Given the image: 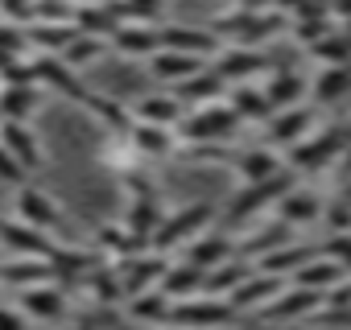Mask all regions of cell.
Instances as JSON below:
<instances>
[{
	"instance_id": "6da1fadb",
	"label": "cell",
	"mask_w": 351,
	"mask_h": 330,
	"mask_svg": "<svg viewBox=\"0 0 351 330\" xmlns=\"http://www.w3.org/2000/svg\"><path fill=\"white\" fill-rule=\"evenodd\" d=\"M211 219H215V207H207V203H191L182 211H173V215H161L157 231L149 236V252L169 256L173 248H186L195 236H203L211 227Z\"/></svg>"
},
{
	"instance_id": "7a4b0ae2",
	"label": "cell",
	"mask_w": 351,
	"mask_h": 330,
	"mask_svg": "<svg viewBox=\"0 0 351 330\" xmlns=\"http://www.w3.org/2000/svg\"><path fill=\"white\" fill-rule=\"evenodd\" d=\"M13 215H17L21 223H29L34 231H42V236H50V240H58V244H62V236H66V215H62L58 199H50V194H46L42 186H34V182L17 186Z\"/></svg>"
},
{
	"instance_id": "3957f363",
	"label": "cell",
	"mask_w": 351,
	"mask_h": 330,
	"mask_svg": "<svg viewBox=\"0 0 351 330\" xmlns=\"http://www.w3.org/2000/svg\"><path fill=\"white\" fill-rule=\"evenodd\" d=\"M236 124L240 120H236V112L228 103H203V107H195V112H186L178 120L173 136L186 140V144H223Z\"/></svg>"
},
{
	"instance_id": "277c9868",
	"label": "cell",
	"mask_w": 351,
	"mask_h": 330,
	"mask_svg": "<svg viewBox=\"0 0 351 330\" xmlns=\"http://www.w3.org/2000/svg\"><path fill=\"white\" fill-rule=\"evenodd\" d=\"M165 326L173 330H215V326H232V305L223 297H182V301H169V318Z\"/></svg>"
},
{
	"instance_id": "5b68a950",
	"label": "cell",
	"mask_w": 351,
	"mask_h": 330,
	"mask_svg": "<svg viewBox=\"0 0 351 330\" xmlns=\"http://www.w3.org/2000/svg\"><path fill=\"white\" fill-rule=\"evenodd\" d=\"M112 268H116L120 289H124V301H128V297H141V293L157 289L161 277H165V268H169V260L161 252H149L145 248V252H132L124 260H112Z\"/></svg>"
},
{
	"instance_id": "8992f818",
	"label": "cell",
	"mask_w": 351,
	"mask_h": 330,
	"mask_svg": "<svg viewBox=\"0 0 351 330\" xmlns=\"http://www.w3.org/2000/svg\"><path fill=\"white\" fill-rule=\"evenodd\" d=\"M293 190V170L285 165L281 174H273L269 182H256V186H244L232 203H228V211H223V223H244V219H252L256 211H265L269 203H277L281 194H289Z\"/></svg>"
},
{
	"instance_id": "52a82bcc",
	"label": "cell",
	"mask_w": 351,
	"mask_h": 330,
	"mask_svg": "<svg viewBox=\"0 0 351 330\" xmlns=\"http://www.w3.org/2000/svg\"><path fill=\"white\" fill-rule=\"evenodd\" d=\"M17 309L25 314V322H46V326H58L71 309V293L58 289L54 281L46 285H34V289H21L17 293Z\"/></svg>"
},
{
	"instance_id": "ba28073f",
	"label": "cell",
	"mask_w": 351,
	"mask_h": 330,
	"mask_svg": "<svg viewBox=\"0 0 351 330\" xmlns=\"http://www.w3.org/2000/svg\"><path fill=\"white\" fill-rule=\"evenodd\" d=\"M58 240L34 231L29 223H21L17 215H0V256H34V260H50V248Z\"/></svg>"
},
{
	"instance_id": "9c48e42d",
	"label": "cell",
	"mask_w": 351,
	"mask_h": 330,
	"mask_svg": "<svg viewBox=\"0 0 351 330\" xmlns=\"http://www.w3.org/2000/svg\"><path fill=\"white\" fill-rule=\"evenodd\" d=\"M157 50H178V54H195V58H211L219 54V38L207 29H191V25H157Z\"/></svg>"
},
{
	"instance_id": "30bf717a",
	"label": "cell",
	"mask_w": 351,
	"mask_h": 330,
	"mask_svg": "<svg viewBox=\"0 0 351 330\" xmlns=\"http://www.w3.org/2000/svg\"><path fill=\"white\" fill-rule=\"evenodd\" d=\"M211 71H215L223 83L240 87V83H248L252 75L265 71V54L252 50V46H232V50H219V54H215V66H211Z\"/></svg>"
},
{
	"instance_id": "8fae6325",
	"label": "cell",
	"mask_w": 351,
	"mask_h": 330,
	"mask_svg": "<svg viewBox=\"0 0 351 330\" xmlns=\"http://www.w3.org/2000/svg\"><path fill=\"white\" fill-rule=\"evenodd\" d=\"M285 289V281L281 277H269V272H248L232 293H228V305H232V314L236 309H265L277 293Z\"/></svg>"
},
{
	"instance_id": "7c38bea8",
	"label": "cell",
	"mask_w": 351,
	"mask_h": 330,
	"mask_svg": "<svg viewBox=\"0 0 351 330\" xmlns=\"http://www.w3.org/2000/svg\"><path fill=\"white\" fill-rule=\"evenodd\" d=\"M0 144H5L13 157H17V165L25 174H34V170H42V144H38V136H34V128L29 124H17V120H0Z\"/></svg>"
},
{
	"instance_id": "4fadbf2b",
	"label": "cell",
	"mask_w": 351,
	"mask_h": 330,
	"mask_svg": "<svg viewBox=\"0 0 351 330\" xmlns=\"http://www.w3.org/2000/svg\"><path fill=\"white\" fill-rule=\"evenodd\" d=\"M54 281L50 272V260H34V256H0V285L5 289H34V285H46Z\"/></svg>"
},
{
	"instance_id": "5bb4252c",
	"label": "cell",
	"mask_w": 351,
	"mask_h": 330,
	"mask_svg": "<svg viewBox=\"0 0 351 330\" xmlns=\"http://www.w3.org/2000/svg\"><path fill=\"white\" fill-rule=\"evenodd\" d=\"M145 62H149V75H153L157 83H165V87H178V83H186L191 75H199V71L207 66L203 58L178 54V50H157V54H149Z\"/></svg>"
},
{
	"instance_id": "9a60e30c",
	"label": "cell",
	"mask_w": 351,
	"mask_h": 330,
	"mask_svg": "<svg viewBox=\"0 0 351 330\" xmlns=\"http://www.w3.org/2000/svg\"><path fill=\"white\" fill-rule=\"evenodd\" d=\"M314 309H322V293L289 285L285 293H277V297H273L265 309H256V314L269 318V322H289V318H306V314H314Z\"/></svg>"
},
{
	"instance_id": "2e32d148",
	"label": "cell",
	"mask_w": 351,
	"mask_h": 330,
	"mask_svg": "<svg viewBox=\"0 0 351 330\" xmlns=\"http://www.w3.org/2000/svg\"><path fill=\"white\" fill-rule=\"evenodd\" d=\"M128 112H132V124H153V128H169V132L186 116V107L173 95H141Z\"/></svg>"
},
{
	"instance_id": "e0dca14e",
	"label": "cell",
	"mask_w": 351,
	"mask_h": 330,
	"mask_svg": "<svg viewBox=\"0 0 351 330\" xmlns=\"http://www.w3.org/2000/svg\"><path fill=\"white\" fill-rule=\"evenodd\" d=\"M42 107V87L38 83H0V120L29 124V116Z\"/></svg>"
},
{
	"instance_id": "ac0fdd59",
	"label": "cell",
	"mask_w": 351,
	"mask_h": 330,
	"mask_svg": "<svg viewBox=\"0 0 351 330\" xmlns=\"http://www.w3.org/2000/svg\"><path fill=\"white\" fill-rule=\"evenodd\" d=\"M314 128V107H285L269 116V144H298Z\"/></svg>"
},
{
	"instance_id": "d6986e66",
	"label": "cell",
	"mask_w": 351,
	"mask_h": 330,
	"mask_svg": "<svg viewBox=\"0 0 351 330\" xmlns=\"http://www.w3.org/2000/svg\"><path fill=\"white\" fill-rule=\"evenodd\" d=\"M223 260H232V240L223 231H215V227H207L203 236H195L186 244V264H195L203 272L215 268V264H223Z\"/></svg>"
},
{
	"instance_id": "ffe728a7",
	"label": "cell",
	"mask_w": 351,
	"mask_h": 330,
	"mask_svg": "<svg viewBox=\"0 0 351 330\" xmlns=\"http://www.w3.org/2000/svg\"><path fill=\"white\" fill-rule=\"evenodd\" d=\"M124 140H128V149L141 157V161H153V157H169L173 153V136L169 128H153V124H132L128 132H124Z\"/></svg>"
},
{
	"instance_id": "44dd1931",
	"label": "cell",
	"mask_w": 351,
	"mask_h": 330,
	"mask_svg": "<svg viewBox=\"0 0 351 330\" xmlns=\"http://www.w3.org/2000/svg\"><path fill=\"white\" fill-rule=\"evenodd\" d=\"M223 91H228V83H223L211 66H203L199 75H191L186 83L173 87V99H178L182 107H186V103H199V107H203V103H219Z\"/></svg>"
},
{
	"instance_id": "7402d4cb",
	"label": "cell",
	"mask_w": 351,
	"mask_h": 330,
	"mask_svg": "<svg viewBox=\"0 0 351 330\" xmlns=\"http://www.w3.org/2000/svg\"><path fill=\"white\" fill-rule=\"evenodd\" d=\"M236 170H240V182L244 186H256V182H269L273 174H281L285 165L277 157V149H248L236 157Z\"/></svg>"
},
{
	"instance_id": "603a6c76",
	"label": "cell",
	"mask_w": 351,
	"mask_h": 330,
	"mask_svg": "<svg viewBox=\"0 0 351 330\" xmlns=\"http://www.w3.org/2000/svg\"><path fill=\"white\" fill-rule=\"evenodd\" d=\"M169 301H182V297H199L203 293V268H195V264H169L165 268V277H161V285H157Z\"/></svg>"
},
{
	"instance_id": "cb8c5ba5",
	"label": "cell",
	"mask_w": 351,
	"mask_h": 330,
	"mask_svg": "<svg viewBox=\"0 0 351 330\" xmlns=\"http://www.w3.org/2000/svg\"><path fill=\"white\" fill-rule=\"evenodd\" d=\"M108 42L124 58H149V54H157V25H120Z\"/></svg>"
},
{
	"instance_id": "d4e9b609",
	"label": "cell",
	"mask_w": 351,
	"mask_h": 330,
	"mask_svg": "<svg viewBox=\"0 0 351 330\" xmlns=\"http://www.w3.org/2000/svg\"><path fill=\"white\" fill-rule=\"evenodd\" d=\"M277 215H281L285 227H293V223H314V219L322 215V203H318L314 190H298V186H293L289 194L277 199Z\"/></svg>"
},
{
	"instance_id": "484cf974",
	"label": "cell",
	"mask_w": 351,
	"mask_h": 330,
	"mask_svg": "<svg viewBox=\"0 0 351 330\" xmlns=\"http://www.w3.org/2000/svg\"><path fill=\"white\" fill-rule=\"evenodd\" d=\"M95 252H99L104 260H124V256H132V252H145V244H136L124 223H99V227H95Z\"/></svg>"
},
{
	"instance_id": "4316f807",
	"label": "cell",
	"mask_w": 351,
	"mask_h": 330,
	"mask_svg": "<svg viewBox=\"0 0 351 330\" xmlns=\"http://www.w3.org/2000/svg\"><path fill=\"white\" fill-rule=\"evenodd\" d=\"M83 289H87L99 305H124V289H120V277H116L112 260H99V264L83 277Z\"/></svg>"
},
{
	"instance_id": "83f0119b",
	"label": "cell",
	"mask_w": 351,
	"mask_h": 330,
	"mask_svg": "<svg viewBox=\"0 0 351 330\" xmlns=\"http://www.w3.org/2000/svg\"><path fill=\"white\" fill-rule=\"evenodd\" d=\"M248 272H252V264L223 260V264H215V268H207V272H203V293H207V297H223V301H228V293H232Z\"/></svg>"
},
{
	"instance_id": "f1b7e54d",
	"label": "cell",
	"mask_w": 351,
	"mask_h": 330,
	"mask_svg": "<svg viewBox=\"0 0 351 330\" xmlns=\"http://www.w3.org/2000/svg\"><path fill=\"white\" fill-rule=\"evenodd\" d=\"M124 305H128V318L141 322V326H149V330L153 326H165V318H169V297L161 289H149L141 297H128Z\"/></svg>"
},
{
	"instance_id": "f546056e",
	"label": "cell",
	"mask_w": 351,
	"mask_h": 330,
	"mask_svg": "<svg viewBox=\"0 0 351 330\" xmlns=\"http://www.w3.org/2000/svg\"><path fill=\"white\" fill-rule=\"evenodd\" d=\"M228 107L236 112V120H269V116H273V107H269L265 91H261V87H252V83H240V87H232V95H228Z\"/></svg>"
},
{
	"instance_id": "4dcf8cb0",
	"label": "cell",
	"mask_w": 351,
	"mask_h": 330,
	"mask_svg": "<svg viewBox=\"0 0 351 330\" xmlns=\"http://www.w3.org/2000/svg\"><path fill=\"white\" fill-rule=\"evenodd\" d=\"M71 38H75V25H42V21H29L25 25V42L38 54H62Z\"/></svg>"
},
{
	"instance_id": "1f68e13d",
	"label": "cell",
	"mask_w": 351,
	"mask_h": 330,
	"mask_svg": "<svg viewBox=\"0 0 351 330\" xmlns=\"http://www.w3.org/2000/svg\"><path fill=\"white\" fill-rule=\"evenodd\" d=\"M347 272L339 268V264H330V260H306L298 272H293V285L298 289H314V293H326L330 285H339Z\"/></svg>"
},
{
	"instance_id": "d6a6232c",
	"label": "cell",
	"mask_w": 351,
	"mask_h": 330,
	"mask_svg": "<svg viewBox=\"0 0 351 330\" xmlns=\"http://www.w3.org/2000/svg\"><path fill=\"white\" fill-rule=\"evenodd\" d=\"M104 54H108V42H104V38H87V34H75L58 58H62V66H71V71L79 75L83 66H91V62H95V58H104Z\"/></svg>"
},
{
	"instance_id": "836d02e7",
	"label": "cell",
	"mask_w": 351,
	"mask_h": 330,
	"mask_svg": "<svg viewBox=\"0 0 351 330\" xmlns=\"http://www.w3.org/2000/svg\"><path fill=\"white\" fill-rule=\"evenodd\" d=\"M306 91V83L293 75V71H277L273 79H269V87H265V99H269V107L273 112H285V107H298V95Z\"/></svg>"
},
{
	"instance_id": "e575fe53",
	"label": "cell",
	"mask_w": 351,
	"mask_h": 330,
	"mask_svg": "<svg viewBox=\"0 0 351 330\" xmlns=\"http://www.w3.org/2000/svg\"><path fill=\"white\" fill-rule=\"evenodd\" d=\"M314 99L318 103H335V99H343L347 91H351V66H326L318 79H314Z\"/></svg>"
},
{
	"instance_id": "d590c367",
	"label": "cell",
	"mask_w": 351,
	"mask_h": 330,
	"mask_svg": "<svg viewBox=\"0 0 351 330\" xmlns=\"http://www.w3.org/2000/svg\"><path fill=\"white\" fill-rule=\"evenodd\" d=\"M314 58H322L326 66H351V34H322L310 46Z\"/></svg>"
},
{
	"instance_id": "8d00e7d4",
	"label": "cell",
	"mask_w": 351,
	"mask_h": 330,
	"mask_svg": "<svg viewBox=\"0 0 351 330\" xmlns=\"http://www.w3.org/2000/svg\"><path fill=\"white\" fill-rule=\"evenodd\" d=\"M75 5L71 0H34V21L42 25H71Z\"/></svg>"
},
{
	"instance_id": "74e56055",
	"label": "cell",
	"mask_w": 351,
	"mask_h": 330,
	"mask_svg": "<svg viewBox=\"0 0 351 330\" xmlns=\"http://www.w3.org/2000/svg\"><path fill=\"white\" fill-rule=\"evenodd\" d=\"M0 21L25 29V25L34 21V0H0Z\"/></svg>"
},
{
	"instance_id": "f35d334b",
	"label": "cell",
	"mask_w": 351,
	"mask_h": 330,
	"mask_svg": "<svg viewBox=\"0 0 351 330\" xmlns=\"http://www.w3.org/2000/svg\"><path fill=\"white\" fill-rule=\"evenodd\" d=\"M0 182H5V186H13V190L29 182V174H25L21 165H17V157H13L5 144H0Z\"/></svg>"
},
{
	"instance_id": "ab89813d",
	"label": "cell",
	"mask_w": 351,
	"mask_h": 330,
	"mask_svg": "<svg viewBox=\"0 0 351 330\" xmlns=\"http://www.w3.org/2000/svg\"><path fill=\"white\" fill-rule=\"evenodd\" d=\"M322 34H330V29H326V17H314V21H293V38H302L306 46H314Z\"/></svg>"
},
{
	"instance_id": "60d3db41",
	"label": "cell",
	"mask_w": 351,
	"mask_h": 330,
	"mask_svg": "<svg viewBox=\"0 0 351 330\" xmlns=\"http://www.w3.org/2000/svg\"><path fill=\"white\" fill-rule=\"evenodd\" d=\"M0 330H29V322H25V314H21L17 305H5V301H0Z\"/></svg>"
},
{
	"instance_id": "b9f144b4",
	"label": "cell",
	"mask_w": 351,
	"mask_h": 330,
	"mask_svg": "<svg viewBox=\"0 0 351 330\" xmlns=\"http://www.w3.org/2000/svg\"><path fill=\"white\" fill-rule=\"evenodd\" d=\"M326 13H339L351 25V0H326Z\"/></svg>"
},
{
	"instance_id": "7bdbcfd3",
	"label": "cell",
	"mask_w": 351,
	"mask_h": 330,
	"mask_svg": "<svg viewBox=\"0 0 351 330\" xmlns=\"http://www.w3.org/2000/svg\"><path fill=\"white\" fill-rule=\"evenodd\" d=\"M339 178H343V182H351V144H347V153L339 157Z\"/></svg>"
},
{
	"instance_id": "ee69618b",
	"label": "cell",
	"mask_w": 351,
	"mask_h": 330,
	"mask_svg": "<svg viewBox=\"0 0 351 330\" xmlns=\"http://www.w3.org/2000/svg\"><path fill=\"white\" fill-rule=\"evenodd\" d=\"M62 330H99V326H91V322H71V326H62Z\"/></svg>"
},
{
	"instance_id": "f6af8a7d",
	"label": "cell",
	"mask_w": 351,
	"mask_h": 330,
	"mask_svg": "<svg viewBox=\"0 0 351 330\" xmlns=\"http://www.w3.org/2000/svg\"><path fill=\"white\" fill-rule=\"evenodd\" d=\"M71 5H104V0H71Z\"/></svg>"
},
{
	"instance_id": "bcb514c9",
	"label": "cell",
	"mask_w": 351,
	"mask_h": 330,
	"mask_svg": "<svg viewBox=\"0 0 351 330\" xmlns=\"http://www.w3.org/2000/svg\"><path fill=\"white\" fill-rule=\"evenodd\" d=\"M0 301H5V285H0Z\"/></svg>"
},
{
	"instance_id": "7dc6e473",
	"label": "cell",
	"mask_w": 351,
	"mask_h": 330,
	"mask_svg": "<svg viewBox=\"0 0 351 330\" xmlns=\"http://www.w3.org/2000/svg\"><path fill=\"white\" fill-rule=\"evenodd\" d=\"M289 330H298V326H289ZM302 330H310V326H302Z\"/></svg>"
},
{
	"instance_id": "c3c4849f",
	"label": "cell",
	"mask_w": 351,
	"mask_h": 330,
	"mask_svg": "<svg viewBox=\"0 0 351 330\" xmlns=\"http://www.w3.org/2000/svg\"><path fill=\"white\" fill-rule=\"evenodd\" d=\"M215 330H232V326H215Z\"/></svg>"
},
{
	"instance_id": "681fc988",
	"label": "cell",
	"mask_w": 351,
	"mask_h": 330,
	"mask_svg": "<svg viewBox=\"0 0 351 330\" xmlns=\"http://www.w3.org/2000/svg\"><path fill=\"white\" fill-rule=\"evenodd\" d=\"M347 34H351V29H347Z\"/></svg>"
},
{
	"instance_id": "f907efd6",
	"label": "cell",
	"mask_w": 351,
	"mask_h": 330,
	"mask_svg": "<svg viewBox=\"0 0 351 330\" xmlns=\"http://www.w3.org/2000/svg\"><path fill=\"white\" fill-rule=\"evenodd\" d=\"M145 330H149V326H145Z\"/></svg>"
}]
</instances>
